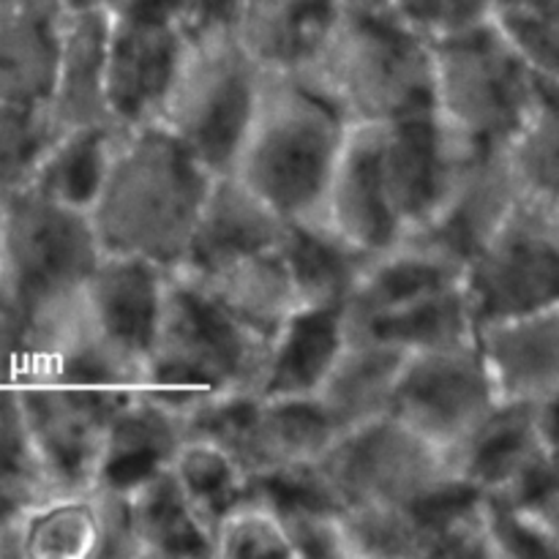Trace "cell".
<instances>
[{"mask_svg": "<svg viewBox=\"0 0 559 559\" xmlns=\"http://www.w3.org/2000/svg\"><path fill=\"white\" fill-rule=\"evenodd\" d=\"M213 175L156 123L115 131L85 213L102 254L178 267Z\"/></svg>", "mask_w": 559, "mask_h": 559, "instance_id": "obj_1", "label": "cell"}, {"mask_svg": "<svg viewBox=\"0 0 559 559\" xmlns=\"http://www.w3.org/2000/svg\"><path fill=\"white\" fill-rule=\"evenodd\" d=\"M267 338L213 304L189 276L167 271L136 391L189 429L257 396Z\"/></svg>", "mask_w": 559, "mask_h": 559, "instance_id": "obj_2", "label": "cell"}, {"mask_svg": "<svg viewBox=\"0 0 559 559\" xmlns=\"http://www.w3.org/2000/svg\"><path fill=\"white\" fill-rule=\"evenodd\" d=\"M347 126L306 76L262 74L229 175L287 222H314Z\"/></svg>", "mask_w": 559, "mask_h": 559, "instance_id": "obj_3", "label": "cell"}, {"mask_svg": "<svg viewBox=\"0 0 559 559\" xmlns=\"http://www.w3.org/2000/svg\"><path fill=\"white\" fill-rule=\"evenodd\" d=\"M167 267L134 257H98L71 304L47 382L134 388L142 377Z\"/></svg>", "mask_w": 559, "mask_h": 559, "instance_id": "obj_4", "label": "cell"}, {"mask_svg": "<svg viewBox=\"0 0 559 559\" xmlns=\"http://www.w3.org/2000/svg\"><path fill=\"white\" fill-rule=\"evenodd\" d=\"M306 80L347 118L385 123L429 109L431 52L388 9L338 11Z\"/></svg>", "mask_w": 559, "mask_h": 559, "instance_id": "obj_5", "label": "cell"}, {"mask_svg": "<svg viewBox=\"0 0 559 559\" xmlns=\"http://www.w3.org/2000/svg\"><path fill=\"white\" fill-rule=\"evenodd\" d=\"M262 85L229 22L191 27L158 107L156 126L211 175H227Z\"/></svg>", "mask_w": 559, "mask_h": 559, "instance_id": "obj_6", "label": "cell"}, {"mask_svg": "<svg viewBox=\"0 0 559 559\" xmlns=\"http://www.w3.org/2000/svg\"><path fill=\"white\" fill-rule=\"evenodd\" d=\"M289 484L306 486L338 511H420L464 480L445 451L385 415L374 424L333 437L309 473Z\"/></svg>", "mask_w": 559, "mask_h": 559, "instance_id": "obj_7", "label": "cell"}, {"mask_svg": "<svg viewBox=\"0 0 559 559\" xmlns=\"http://www.w3.org/2000/svg\"><path fill=\"white\" fill-rule=\"evenodd\" d=\"M429 52L431 115L469 145H502L546 93H559L508 52L489 25L435 44Z\"/></svg>", "mask_w": 559, "mask_h": 559, "instance_id": "obj_8", "label": "cell"}, {"mask_svg": "<svg viewBox=\"0 0 559 559\" xmlns=\"http://www.w3.org/2000/svg\"><path fill=\"white\" fill-rule=\"evenodd\" d=\"M98 257L82 207L27 186L0 197V293L20 314L74 289Z\"/></svg>", "mask_w": 559, "mask_h": 559, "instance_id": "obj_9", "label": "cell"}, {"mask_svg": "<svg viewBox=\"0 0 559 559\" xmlns=\"http://www.w3.org/2000/svg\"><path fill=\"white\" fill-rule=\"evenodd\" d=\"M462 289L475 322L559 304V200L522 197L467 257Z\"/></svg>", "mask_w": 559, "mask_h": 559, "instance_id": "obj_10", "label": "cell"}, {"mask_svg": "<svg viewBox=\"0 0 559 559\" xmlns=\"http://www.w3.org/2000/svg\"><path fill=\"white\" fill-rule=\"evenodd\" d=\"M497 409L475 338L413 349L399 371L391 418L448 456L459 451Z\"/></svg>", "mask_w": 559, "mask_h": 559, "instance_id": "obj_11", "label": "cell"}, {"mask_svg": "<svg viewBox=\"0 0 559 559\" xmlns=\"http://www.w3.org/2000/svg\"><path fill=\"white\" fill-rule=\"evenodd\" d=\"M194 429L222 437L251 484L298 480L336 437L314 399L251 396Z\"/></svg>", "mask_w": 559, "mask_h": 559, "instance_id": "obj_12", "label": "cell"}, {"mask_svg": "<svg viewBox=\"0 0 559 559\" xmlns=\"http://www.w3.org/2000/svg\"><path fill=\"white\" fill-rule=\"evenodd\" d=\"M186 36L189 31L164 14L142 9L109 11L104 98L115 129L156 123Z\"/></svg>", "mask_w": 559, "mask_h": 559, "instance_id": "obj_13", "label": "cell"}, {"mask_svg": "<svg viewBox=\"0 0 559 559\" xmlns=\"http://www.w3.org/2000/svg\"><path fill=\"white\" fill-rule=\"evenodd\" d=\"M16 391L49 489L91 486L102 429L129 388L27 382Z\"/></svg>", "mask_w": 559, "mask_h": 559, "instance_id": "obj_14", "label": "cell"}, {"mask_svg": "<svg viewBox=\"0 0 559 559\" xmlns=\"http://www.w3.org/2000/svg\"><path fill=\"white\" fill-rule=\"evenodd\" d=\"M473 338L497 404L559 399V304L475 322Z\"/></svg>", "mask_w": 559, "mask_h": 559, "instance_id": "obj_15", "label": "cell"}, {"mask_svg": "<svg viewBox=\"0 0 559 559\" xmlns=\"http://www.w3.org/2000/svg\"><path fill=\"white\" fill-rule=\"evenodd\" d=\"M109 11L91 5H63L58 16L55 66L44 112L55 134L71 129L109 126L104 98V55H107Z\"/></svg>", "mask_w": 559, "mask_h": 559, "instance_id": "obj_16", "label": "cell"}, {"mask_svg": "<svg viewBox=\"0 0 559 559\" xmlns=\"http://www.w3.org/2000/svg\"><path fill=\"white\" fill-rule=\"evenodd\" d=\"M186 431L189 426L183 420L142 391L129 388L102 429L91 486L109 495H126L142 480L164 473Z\"/></svg>", "mask_w": 559, "mask_h": 559, "instance_id": "obj_17", "label": "cell"}, {"mask_svg": "<svg viewBox=\"0 0 559 559\" xmlns=\"http://www.w3.org/2000/svg\"><path fill=\"white\" fill-rule=\"evenodd\" d=\"M11 557L107 559L109 500L102 489H49L9 513Z\"/></svg>", "mask_w": 559, "mask_h": 559, "instance_id": "obj_18", "label": "cell"}, {"mask_svg": "<svg viewBox=\"0 0 559 559\" xmlns=\"http://www.w3.org/2000/svg\"><path fill=\"white\" fill-rule=\"evenodd\" d=\"M336 0H235L229 27L262 74H304L338 16Z\"/></svg>", "mask_w": 559, "mask_h": 559, "instance_id": "obj_19", "label": "cell"}, {"mask_svg": "<svg viewBox=\"0 0 559 559\" xmlns=\"http://www.w3.org/2000/svg\"><path fill=\"white\" fill-rule=\"evenodd\" d=\"M189 276L213 304L249 331L271 338L293 311L300 309L298 293L276 246L224 257L205 267H173Z\"/></svg>", "mask_w": 559, "mask_h": 559, "instance_id": "obj_20", "label": "cell"}, {"mask_svg": "<svg viewBox=\"0 0 559 559\" xmlns=\"http://www.w3.org/2000/svg\"><path fill=\"white\" fill-rule=\"evenodd\" d=\"M404 358L407 349L380 338H344L311 396L333 435H347L391 415Z\"/></svg>", "mask_w": 559, "mask_h": 559, "instance_id": "obj_21", "label": "cell"}, {"mask_svg": "<svg viewBox=\"0 0 559 559\" xmlns=\"http://www.w3.org/2000/svg\"><path fill=\"white\" fill-rule=\"evenodd\" d=\"M519 200L522 191L502 158L500 145H467L448 175L435 216L426 224H435L469 257Z\"/></svg>", "mask_w": 559, "mask_h": 559, "instance_id": "obj_22", "label": "cell"}, {"mask_svg": "<svg viewBox=\"0 0 559 559\" xmlns=\"http://www.w3.org/2000/svg\"><path fill=\"white\" fill-rule=\"evenodd\" d=\"M287 224L235 175H213L189 251L178 267H205L240 251L276 246Z\"/></svg>", "mask_w": 559, "mask_h": 559, "instance_id": "obj_23", "label": "cell"}, {"mask_svg": "<svg viewBox=\"0 0 559 559\" xmlns=\"http://www.w3.org/2000/svg\"><path fill=\"white\" fill-rule=\"evenodd\" d=\"M120 497L129 559H211V533L169 473L153 475Z\"/></svg>", "mask_w": 559, "mask_h": 559, "instance_id": "obj_24", "label": "cell"}, {"mask_svg": "<svg viewBox=\"0 0 559 559\" xmlns=\"http://www.w3.org/2000/svg\"><path fill=\"white\" fill-rule=\"evenodd\" d=\"M342 342L338 309L304 306L293 311L267 338L257 396L311 399L342 349Z\"/></svg>", "mask_w": 559, "mask_h": 559, "instance_id": "obj_25", "label": "cell"}, {"mask_svg": "<svg viewBox=\"0 0 559 559\" xmlns=\"http://www.w3.org/2000/svg\"><path fill=\"white\" fill-rule=\"evenodd\" d=\"M278 251L295 284L300 309H342L360 262L366 260L317 222H289L278 240Z\"/></svg>", "mask_w": 559, "mask_h": 559, "instance_id": "obj_26", "label": "cell"}, {"mask_svg": "<svg viewBox=\"0 0 559 559\" xmlns=\"http://www.w3.org/2000/svg\"><path fill=\"white\" fill-rule=\"evenodd\" d=\"M167 473L197 516L205 522L207 533L218 513L251 486L233 448L207 429L186 431L169 459Z\"/></svg>", "mask_w": 559, "mask_h": 559, "instance_id": "obj_27", "label": "cell"}, {"mask_svg": "<svg viewBox=\"0 0 559 559\" xmlns=\"http://www.w3.org/2000/svg\"><path fill=\"white\" fill-rule=\"evenodd\" d=\"M115 131L118 129H109V126L60 131L41 153L25 186L38 194L85 211L107 167Z\"/></svg>", "mask_w": 559, "mask_h": 559, "instance_id": "obj_28", "label": "cell"}, {"mask_svg": "<svg viewBox=\"0 0 559 559\" xmlns=\"http://www.w3.org/2000/svg\"><path fill=\"white\" fill-rule=\"evenodd\" d=\"M489 559L559 557V486L519 500H486Z\"/></svg>", "mask_w": 559, "mask_h": 559, "instance_id": "obj_29", "label": "cell"}, {"mask_svg": "<svg viewBox=\"0 0 559 559\" xmlns=\"http://www.w3.org/2000/svg\"><path fill=\"white\" fill-rule=\"evenodd\" d=\"M213 559H293L282 511L273 491L251 484L211 524Z\"/></svg>", "mask_w": 559, "mask_h": 559, "instance_id": "obj_30", "label": "cell"}, {"mask_svg": "<svg viewBox=\"0 0 559 559\" xmlns=\"http://www.w3.org/2000/svg\"><path fill=\"white\" fill-rule=\"evenodd\" d=\"M500 151L522 197L559 200V93H546Z\"/></svg>", "mask_w": 559, "mask_h": 559, "instance_id": "obj_31", "label": "cell"}, {"mask_svg": "<svg viewBox=\"0 0 559 559\" xmlns=\"http://www.w3.org/2000/svg\"><path fill=\"white\" fill-rule=\"evenodd\" d=\"M489 31L538 80L559 87V0H495Z\"/></svg>", "mask_w": 559, "mask_h": 559, "instance_id": "obj_32", "label": "cell"}, {"mask_svg": "<svg viewBox=\"0 0 559 559\" xmlns=\"http://www.w3.org/2000/svg\"><path fill=\"white\" fill-rule=\"evenodd\" d=\"M282 511L293 559H349L344 513L300 484H262Z\"/></svg>", "mask_w": 559, "mask_h": 559, "instance_id": "obj_33", "label": "cell"}, {"mask_svg": "<svg viewBox=\"0 0 559 559\" xmlns=\"http://www.w3.org/2000/svg\"><path fill=\"white\" fill-rule=\"evenodd\" d=\"M49 491L16 385H0V516Z\"/></svg>", "mask_w": 559, "mask_h": 559, "instance_id": "obj_34", "label": "cell"}, {"mask_svg": "<svg viewBox=\"0 0 559 559\" xmlns=\"http://www.w3.org/2000/svg\"><path fill=\"white\" fill-rule=\"evenodd\" d=\"M52 136L58 134L41 104L0 96V197L31 180L33 167Z\"/></svg>", "mask_w": 559, "mask_h": 559, "instance_id": "obj_35", "label": "cell"}, {"mask_svg": "<svg viewBox=\"0 0 559 559\" xmlns=\"http://www.w3.org/2000/svg\"><path fill=\"white\" fill-rule=\"evenodd\" d=\"M491 5L495 0H388L385 9L404 31L435 47L489 25Z\"/></svg>", "mask_w": 559, "mask_h": 559, "instance_id": "obj_36", "label": "cell"}, {"mask_svg": "<svg viewBox=\"0 0 559 559\" xmlns=\"http://www.w3.org/2000/svg\"><path fill=\"white\" fill-rule=\"evenodd\" d=\"M342 11H369V9H385L388 0H336Z\"/></svg>", "mask_w": 559, "mask_h": 559, "instance_id": "obj_37", "label": "cell"}, {"mask_svg": "<svg viewBox=\"0 0 559 559\" xmlns=\"http://www.w3.org/2000/svg\"><path fill=\"white\" fill-rule=\"evenodd\" d=\"M63 5H91V9H107L115 11L123 0H60Z\"/></svg>", "mask_w": 559, "mask_h": 559, "instance_id": "obj_38", "label": "cell"}, {"mask_svg": "<svg viewBox=\"0 0 559 559\" xmlns=\"http://www.w3.org/2000/svg\"><path fill=\"white\" fill-rule=\"evenodd\" d=\"M3 516H5V513H3ZM3 516H0V522H3Z\"/></svg>", "mask_w": 559, "mask_h": 559, "instance_id": "obj_39", "label": "cell"}]
</instances>
